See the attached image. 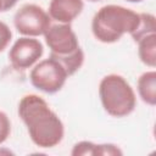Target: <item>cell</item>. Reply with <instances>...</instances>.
<instances>
[{"instance_id": "cell-1", "label": "cell", "mask_w": 156, "mask_h": 156, "mask_svg": "<svg viewBox=\"0 0 156 156\" xmlns=\"http://www.w3.org/2000/svg\"><path fill=\"white\" fill-rule=\"evenodd\" d=\"M18 116L37 146L54 147L61 143L65 133L62 121L43 98L34 94L23 96L18 104Z\"/></svg>"}, {"instance_id": "cell-2", "label": "cell", "mask_w": 156, "mask_h": 156, "mask_svg": "<svg viewBox=\"0 0 156 156\" xmlns=\"http://www.w3.org/2000/svg\"><path fill=\"white\" fill-rule=\"evenodd\" d=\"M138 24L139 13L119 5H106L94 15L91 30L99 41L111 44L126 33H133Z\"/></svg>"}, {"instance_id": "cell-3", "label": "cell", "mask_w": 156, "mask_h": 156, "mask_svg": "<svg viewBox=\"0 0 156 156\" xmlns=\"http://www.w3.org/2000/svg\"><path fill=\"white\" fill-rule=\"evenodd\" d=\"M44 37L51 51L50 57L56 60L66 69L68 77L74 74L84 62V54L71 24H51L44 33Z\"/></svg>"}, {"instance_id": "cell-4", "label": "cell", "mask_w": 156, "mask_h": 156, "mask_svg": "<svg viewBox=\"0 0 156 156\" xmlns=\"http://www.w3.org/2000/svg\"><path fill=\"white\" fill-rule=\"evenodd\" d=\"M99 96L104 110L113 117L128 116L134 111L136 105L133 88L118 74H108L101 79Z\"/></svg>"}, {"instance_id": "cell-5", "label": "cell", "mask_w": 156, "mask_h": 156, "mask_svg": "<svg viewBox=\"0 0 156 156\" xmlns=\"http://www.w3.org/2000/svg\"><path fill=\"white\" fill-rule=\"evenodd\" d=\"M67 78L68 74L66 69L51 57L40 61L30 72V83L33 87L48 94L58 91Z\"/></svg>"}, {"instance_id": "cell-6", "label": "cell", "mask_w": 156, "mask_h": 156, "mask_svg": "<svg viewBox=\"0 0 156 156\" xmlns=\"http://www.w3.org/2000/svg\"><path fill=\"white\" fill-rule=\"evenodd\" d=\"M13 24L18 33L26 37H38L51 26V18L40 6L26 4L15 13Z\"/></svg>"}, {"instance_id": "cell-7", "label": "cell", "mask_w": 156, "mask_h": 156, "mask_svg": "<svg viewBox=\"0 0 156 156\" xmlns=\"http://www.w3.org/2000/svg\"><path fill=\"white\" fill-rule=\"evenodd\" d=\"M44 52V48L38 39L22 37L15 41L9 52V58L13 68L27 69L32 67Z\"/></svg>"}, {"instance_id": "cell-8", "label": "cell", "mask_w": 156, "mask_h": 156, "mask_svg": "<svg viewBox=\"0 0 156 156\" xmlns=\"http://www.w3.org/2000/svg\"><path fill=\"white\" fill-rule=\"evenodd\" d=\"M83 0H51L49 16L58 23H71L83 11Z\"/></svg>"}, {"instance_id": "cell-9", "label": "cell", "mask_w": 156, "mask_h": 156, "mask_svg": "<svg viewBox=\"0 0 156 156\" xmlns=\"http://www.w3.org/2000/svg\"><path fill=\"white\" fill-rule=\"evenodd\" d=\"M138 93L144 102L154 106L156 104V72L143 73L138 79Z\"/></svg>"}, {"instance_id": "cell-10", "label": "cell", "mask_w": 156, "mask_h": 156, "mask_svg": "<svg viewBox=\"0 0 156 156\" xmlns=\"http://www.w3.org/2000/svg\"><path fill=\"white\" fill-rule=\"evenodd\" d=\"M139 57L143 63L149 67H155L156 65V33L149 34L141 38L139 41Z\"/></svg>"}, {"instance_id": "cell-11", "label": "cell", "mask_w": 156, "mask_h": 156, "mask_svg": "<svg viewBox=\"0 0 156 156\" xmlns=\"http://www.w3.org/2000/svg\"><path fill=\"white\" fill-rule=\"evenodd\" d=\"M155 16L151 13H139V24L133 33H130L134 41H139L141 38L155 33Z\"/></svg>"}, {"instance_id": "cell-12", "label": "cell", "mask_w": 156, "mask_h": 156, "mask_svg": "<svg viewBox=\"0 0 156 156\" xmlns=\"http://www.w3.org/2000/svg\"><path fill=\"white\" fill-rule=\"evenodd\" d=\"M72 155H104V144L96 145L91 141H79L73 146Z\"/></svg>"}, {"instance_id": "cell-13", "label": "cell", "mask_w": 156, "mask_h": 156, "mask_svg": "<svg viewBox=\"0 0 156 156\" xmlns=\"http://www.w3.org/2000/svg\"><path fill=\"white\" fill-rule=\"evenodd\" d=\"M11 133V123L7 115L0 111V144H2Z\"/></svg>"}, {"instance_id": "cell-14", "label": "cell", "mask_w": 156, "mask_h": 156, "mask_svg": "<svg viewBox=\"0 0 156 156\" xmlns=\"http://www.w3.org/2000/svg\"><path fill=\"white\" fill-rule=\"evenodd\" d=\"M11 38H12V32L10 27L0 21V52L7 48V45L11 41Z\"/></svg>"}, {"instance_id": "cell-15", "label": "cell", "mask_w": 156, "mask_h": 156, "mask_svg": "<svg viewBox=\"0 0 156 156\" xmlns=\"http://www.w3.org/2000/svg\"><path fill=\"white\" fill-rule=\"evenodd\" d=\"M18 0H0V12L7 11L10 9H12Z\"/></svg>"}, {"instance_id": "cell-16", "label": "cell", "mask_w": 156, "mask_h": 156, "mask_svg": "<svg viewBox=\"0 0 156 156\" xmlns=\"http://www.w3.org/2000/svg\"><path fill=\"white\" fill-rule=\"evenodd\" d=\"M127 1H129V2H140L143 0H127Z\"/></svg>"}, {"instance_id": "cell-17", "label": "cell", "mask_w": 156, "mask_h": 156, "mask_svg": "<svg viewBox=\"0 0 156 156\" xmlns=\"http://www.w3.org/2000/svg\"><path fill=\"white\" fill-rule=\"evenodd\" d=\"M88 1H91V2H96V1H100V0H88Z\"/></svg>"}]
</instances>
